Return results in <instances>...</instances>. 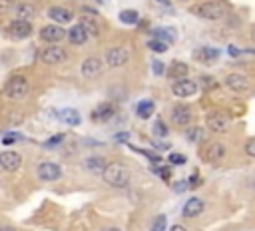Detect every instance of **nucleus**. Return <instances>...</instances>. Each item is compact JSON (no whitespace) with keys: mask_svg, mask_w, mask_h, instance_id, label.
Wrapping results in <instances>:
<instances>
[{"mask_svg":"<svg viewBox=\"0 0 255 231\" xmlns=\"http://www.w3.org/2000/svg\"><path fill=\"white\" fill-rule=\"evenodd\" d=\"M102 177H104V181L112 188H128V184H130L128 168L124 163H116V161L106 163V168L102 170Z\"/></svg>","mask_w":255,"mask_h":231,"instance_id":"nucleus-1","label":"nucleus"},{"mask_svg":"<svg viewBox=\"0 0 255 231\" xmlns=\"http://www.w3.org/2000/svg\"><path fill=\"white\" fill-rule=\"evenodd\" d=\"M192 12L201 20H210V22H215V20H222L227 8L224 2H217V0H203V2L195 4L192 8Z\"/></svg>","mask_w":255,"mask_h":231,"instance_id":"nucleus-2","label":"nucleus"},{"mask_svg":"<svg viewBox=\"0 0 255 231\" xmlns=\"http://www.w3.org/2000/svg\"><path fill=\"white\" fill-rule=\"evenodd\" d=\"M30 90V84H28V80L22 78V76H14L6 82V86H4V94L10 98V100H22V98L28 94Z\"/></svg>","mask_w":255,"mask_h":231,"instance_id":"nucleus-3","label":"nucleus"},{"mask_svg":"<svg viewBox=\"0 0 255 231\" xmlns=\"http://www.w3.org/2000/svg\"><path fill=\"white\" fill-rule=\"evenodd\" d=\"M104 62L108 68H122V66H126L130 62V52L128 48L124 46H112L106 50L104 54Z\"/></svg>","mask_w":255,"mask_h":231,"instance_id":"nucleus-4","label":"nucleus"},{"mask_svg":"<svg viewBox=\"0 0 255 231\" xmlns=\"http://www.w3.org/2000/svg\"><path fill=\"white\" fill-rule=\"evenodd\" d=\"M206 124L213 134H227L231 128V118L222 112H211L206 116Z\"/></svg>","mask_w":255,"mask_h":231,"instance_id":"nucleus-5","label":"nucleus"},{"mask_svg":"<svg viewBox=\"0 0 255 231\" xmlns=\"http://www.w3.org/2000/svg\"><path fill=\"white\" fill-rule=\"evenodd\" d=\"M40 60L48 66H56V64H62L68 60V52L58 44H50L48 48L40 50Z\"/></svg>","mask_w":255,"mask_h":231,"instance_id":"nucleus-6","label":"nucleus"},{"mask_svg":"<svg viewBox=\"0 0 255 231\" xmlns=\"http://www.w3.org/2000/svg\"><path fill=\"white\" fill-rule=\"evenodd\" d=\"M32 22L30 20H20V18H16V20H12L8 26H6V32L12 36V38H16V40H24V38H28V36H32Z\"/></svg>","mask_w":255,"mask_h":231,"instance_id":"nucleus-7","label":"nucleus"},{"mask_svg":"<svg viewBox=\"0 0 255 231\" xmlns=\"http://www.w3.org/2000/svg\"><path fill=\"white\" fill-rule=\"evenodd\" d=\"M195 92H197V82L190 78L174 80V84H172V94L178 98H192Z\"/></svg>","mask_w":255,"mask_h":231,"instance_id":"nucleus-8","label":"nucleus"},{"mask_svg":"<svg viewBox=\"0 0 255 231\" xmlns=\"http://www.w3.org/2000/svg\"><path fill=\"white\" fill-rule=\"evenodd\" d=\"M80 72H82L84 78L94 80V78L102 76V72H104V62H102L100 58H96V56L86 58L82 62V66H80Z\"/></svg>","mask_w":255,"mask_h":231,"instance_id":"nucleus-9","label":"nucleus"},{"mask_svg":"<svg viewBox=\"0 0 255 231\" xmlns=\"http://www.w3.org/2000/svg\"><path fill=\"white\" fill-rule=\"evenodd\" d=\"M40 40L42 42H48V44H58L60 40H64L66 38V32H64V28L62 26H58V24H46V26H42L40 28Z\"/></svg>","mask_w":255,"mask_h":231,"instance_id":"nucleus-10","label":"nucleus"},{"mask_svg":"<svg viewBox=\"0 0 255 231\" xmlns=\"http://www.w3.org/2000/svg\"><path fill=\"white\" fill-rule=\"evenodd\" d=\"M36 173L42 181H56L62 177V168L56 161H42L36 170Z\"/></svg>","mask_w":255,"mask_h":231,"instance_id":"nucleus-11","label":"nucleus"},{"mask_svg":"<svg viewBox=\"0 0 255 231\" xmlns=\"http://www.w3.org/2000/svg\"><path fill=\"white\" fill-rule=\"evenodd\" d=\"M20 166H22V156L18 152H12V150L0 152V168L4 172H16Z\"/></svg>","mask_w":255,"mask_h":231,"instance_id":"nucleus-12","label":"nucleus"},{"mask_svg":"<svg viewBox=\"0 0 255 231\" xmlns=\"http://www.w3.org/2000/svg\"><path fill=\"white\" fill-rule=\"evenodd\" d=\"M192 118H194V114H192V108H190V106L176 104V106L172 108V120H174L176 126L185 128L188 124H192Z\"/></svg>","mask_w":255,"mask_h":231,"instance_id":"nucleus-13","label":"nucleus"},{"mask_svg":"<svg viewBox=\"0 0 255 231\" xmlns=\"http://www.w3.org/2000/svg\"><path fill=\"white\" fill-rule=\"evenodd\" d=\"M203 211H206V203H203V200H199V197H190V200L183 203L181 216L185 219H194V217L201 216Z\"/></svg>","mask_w":255,"mask_h":231,"instance_id":"nucleus-14","label":"nucleus"},{"mask_svg":"<svg viewBox=\"0 0 255 231\" xmlns=\"http://www.w3.org/2000/svg\"><path fill=\"white\" fill-rule=\"evenodd\" d=\"M225 86L233 92H245L249 90V78L245 74H240V72H233L225 78Z\"/></svg>","mask_w":255,"mask_h":231,"instance_id":"nucleus-15","label":"nucleus"},{"mask_svg":"<svg viewBox=\"0 0 255 231\" xmlns=\"http://www.w3.org/2000/svg\"><path fill=\"white\" fill-rule=\"evenodd\" d=\"M48 18L58 24H68L74 20V12L64 6H52V8H48Z\"/></svg>","mask_w":255,"mask_h":231,"instance_id":"nucleus-16","label":"nucleus"},{"mask_svg":"<svg viewBox=\"0 0 255 231\" xmlns=\"http://www.w3.org/2000/svg\"><path fill=\"white\" fill-rule=\"evenodd\" d=\"M114 114H116V106L110 102H104L92 112V122H110L114 118Z\"/></svg>","mask_w":255,"mask_h":231,"instance_id":"nucleus-17","label":"nucleus"},{"mask_svg":"<svg viewBox=\"0 0 255 231\" xmlns=\"http://www.w3.org/2000/svg\"><path fill=\"white\" fill-rule=\"evenodd\" d=\"M66 38H68V42L74 44V46H82V44L88 42L90 36L86 34V30L82 28V24H74L70 30L66 32Z\"/></svg>","mask_w":255,"mask_h":231,"instance_id":"nucleus-18","label":"nucleus"},{"mask_svg":"<svg viewBox=\"0 0 255 231\" xmlns=\"http://www.w3.org/2000/svg\"><path fill=\"white\" fill-rule=\"evenodd\" d=\"M225 154H227L225 145L219 144V142H213V144L208 145V150H206V154H203V156H206V159L211 161V163H219L225 158Z\"/></svg>","mask_w":255,"mask_h":231,"instance_id":"nucleus-19","label":"nucleus"},{"mask_svg":"<svg viewBox=\"0 0 255 231\" xmlns=\"http://www.w3.org/2000/svg\"><path fill=\"white\" fill-rule=\"evenodd\" d=\"M217 58H219V50H215V48H199V50H195V60L203 64H211Z\"/></svg>","mask_w":255,"mask_h":231,"instance_id":"nucleus-20","label":"nucleus"},{"mask_svg":"<svg viewBox=\"0 0 255 231\" xmlns=\"http://www.w3.org/2000/svg\"><path fill=\"white\" fill-rule=\"evenodd\" d=\"M60 120L68 126H80L82 118H80V112L78 110H72V108H66L60 112Z\"/></svg>","mask_w":255,"mask_h":231,"instance_id":"nucleus-21","label":"nucleus"},{"mask_svg":"<svg viewBox=\"0 0 255 231\" xmlns=\"http://www.w3.org/2000/svg\"><path fill=\"white\" fill-rule=\"evenodd\" d=\"M154 110H156V106L151 100H142L138 106H135V114H138V118H142V120L151 118V116H154Z\"/></svg>","mask_w":255,"mask_h":231,"instance_id":"nucleus-22","label":"nucleus"},{"mask_svg":"<svg viewBox=\"0 0 255 231\" xmlns=\"http://www.w3.org/2000/svg\"><path fill=\"white\" fill-rule=\"evenodd\" d=\"M151 36H154L156 40H162V42L169 44V42L176 40V30L174 28H156V30H151Z\"/></svg>","mask_w":255,"mask_h":231,"instance_id":"nucleus-23","label":"nucleus"},{"mask_svg":"<svg viewBox=\"0 0 255 231\" xmlns=\"http://www.w3.org/2000/svg\"><path fill=\"white\" fill-rule=\"evenodd\" d=\"M106 159L104 158H100V156H92L88 159H84V168H86L88 172H102L106 168Z\"/></svg>","mask_w":255,"mask_h":231,"instance_id":"nucleus-24","label":"nucleus"},{"mask_svg":"<svg viewBox=\"0 0 255 231\" xmlns=\"http://www.w3.org/2000/svg\"><path fill=\"white\" fill-rule=\"evenodd\" d=\"M16 14H18V18H20V20H32V16L36 14V10H34L32 4L22 2V4L16 6Z\"/></svg>","mask_w":255,"mask_h":231,"instance_id":"nucleus-25","label":"nucleus"},{"mask_svg":"<svg viewBox=\"0 0 255 231\" xmlns=\"http://www.w3.org/2000/svg\"><path fill=\"white\" fill-rule=\"evenodd\" d=\"M188 64H183V62H174L172 64V70H169V76H172L174 80H180V78H185L188 76Z\"/></svg>","mask_w":255,"mask_h":231,"instance_id":"nucleus-26","label":"nucleus"},{"mask_svg":"<svg viewBox=\"0 0 255 231\" xmlns=\"http://www.w3.org/2000/svg\"><path fill=\"white\" fill-rule=\"evenodd\" d=\"M118 18H120V22L122 24H138V20H140V14L135 12V10H122L120 14H118Z\"/></svg>","mask_w":255,"mask_h":231,"instance_id":"nucleus-27","label":"nucleus"},{"mask_svg":"<svg viewBox=\"0 0 255 231\" xmlns=\"http://www.w3.org/2000/svg\"><path fill=\"white\" fill-rule=\"evenodd\" d=\"M80 24H82V28H84V30H86V34H88L90 38H92V36L96 38V36L100 34V28H98V22H96L94 18H82V22H80Z\"/></svg>","mask_w":255,"mask_h":231,"instance_id":"nucleus-28","label":"nucleus"},{"mask_svg":"<svg viewBox=\"0 0 255 231\" xmlns=\"http://www.w3.org/2000/svg\"><path fill=\"white\" fill-rule=\"evenodd\" d=\"M167 46H169V44H165V42H162V40H156V38H151V40L148 42V48H150V50L160 52V54H164V52L167 50Z\"/></svg>","mask_w":255,"mask_h":231,"instance_id":"nucleus-29","label":"nucleus"},{"mask_svg":"<svg viewBox=\"0 0 255 231\" xmlns=\"http://www.w3.org/2000/svg\"><path fill=\"white\" fill-rule=\"evenodd\" d=\"M165 225H167V217L165 216H158L151 223V229L150 231H165Z\"/></svg>","mask_w":255,"mask_h":231,"instance_id":"nucleus-30","label":"nucleus"},{"mask_svg":"<svg viewBox=\"0 0 255 231\" xmlns=\"http://www.w3.org/2000/svg\"><path fill=\"white\" fill-rule=\"evenodd\" d=\"M62 142H64V134H58V136H52L50 140H46L44 142V147H46V150H54V147L60 145Z\"/></svg>","mask_w":255,"mask_h":231,"instance_id":"nucleus-31","label":"nucleus"},{"mask_svg":"<svg viewBox=\"0 0 255 231\" xmlns=\"http://www.w3.org/2000/svg\"><path fill=\"white\" fill-rule=\"evenodd\" d=\"M154 134L160 136V138H165V136H167V126L164 124V120H158V122L154 124Z\"/></svg>","mask_w":255,"mask_h":231,"instance_id":"nucleus-32","label":"nucleus"},{"mask_svg":"<svg viewBox=\"0 0 255 231\" xmlns=\"http://www.w3.org/2000/svg\"><path fill=\"white\" fill-rule=\"evenodd\" d=\"M201 136H203L201 128H192V130H188V134H185V138H188L190 142H199Z\"/></svg>","mask_w":255,"mask_h":231,"instance_id":"nucleus-33","label":"nucleus"},{"mask_svg":"<svg viewBox=\"0 0 255 231\" xmlns=\"http://www.w3.org/2000/svg\"><path fill=\"white\" fill-rule=\"evenodd\" d=\"M169 163H174V166H183V163L185 161H188V159H185V156H181V154H169Z\"/></svg>","mask_w":255,"mask_h":231,"instance_id":"nucleus-34","label":"nucleus"},{"mask_svg":"<svg viewBox=\"0 0 255 231\" xmlns=\"http://www.w3.org/2000/svg\"><path fill=\"white\" fill-rule=\"evenodd\" d=\"M245 154L249 156V158H255V138H249L247 142H245Z\"/></svg>","mask_w":255,"mask_h":231,"instance_id":"nucleus-35","label":"nucleus"},{"mask_svg":"<svg viewBox=\"0 0 255 231\" xmlns=\"http://www.w3.org/2000/svg\"><path fill=\"white\" fill-rule=\"evenodd\" d=\"M199 186H201V177H199V173H194V175H190L188 188H190V189H195V188H199Z\"/></svg>","mask_w":255,"mask_h":231,"instance_id":"nucleus-36","label":"nucleus"},{"mask_svg":"<svg viewBox=\"0 0 255 231\" xmlns=\"http://www.w3.org/2000/svg\"><path fill=\"white\" fill-rule=\"evenodd\" d=\"M16 140H22V136H18V134H10V136H4V138H2V144H4V145H12Z\"/></svg>","mask_w":255,"mask_h":231,"instance_id":"nucleus-37","label":"nucleus"},{"mask_svg":"<svg viewBox=\"0 0 255 231\" xmlns=\"http://www.w3.org/2000/svg\"><path fill=\"white\" fill-rule=\"evenodd\" d=\"M10 8H12V2H10V0H0V14H6Z\"/></svg>","mask_w":255,"mask_h":231,"instance_id":"nucleus-38","label":"nucleus"},{"mask_svg":"<svg viewBox=\"0 0 255 231\" xmlns=\"http://www.w3.org/2000/svg\"><path fill=\"white\" fill-rule=\"evenodd\" d=\"M164 68H165V66H164V64H162V62H158V60H156V62H154V74H156V76H162V74H164V72H165V70H164Z\"/></svg>","mask_w":255,"mask_h":231,"instance_id":"nucleus-39","label":"nucleus"},{"mask_svg":"<svg viewBox=\"0 0 255 231\" xmlns=\"http://www.w3.org/2000/svg\"><path fill=\"white\" fill-rule=\"evenodd\" d=\"M116 140L118 142H128L130 140V131H120V134H116Z\"/></svg>","mask_w":255,"mask_h":231,"instance_id":"nucleus-40","label":"nucleus"},{"mask_svg":"<svg viewBox=\"0 0 255 231\" xmlns=\"http://www.w3.org/2000/svg\"><path fill=\"white\" fill-rule=\"evenodd\" d=\"M158 173H160L164 179H169V175H172V173H169V168H160Z\"/></svg>","mask_w":255,"mask_h":231,"instance_id":"nucleus-41","label":"nucleus"},{"mask_svg":"<svg viewBox=\"0 0 255 231\" xmlns=\"http://www.w3.org/2000/svg\"><path fill=\"white\" fill-rule=\"evenodd\" d=\"M227 50H229V56H233V58H237V56H240V50H237L235 46H229Z\"/></svg>","mask_w":255,"mask_h":231,"instance_id":"nucleus-42","label":"nucleus"},{"mask_svg":"<svg viewBox=\"0 0 255 231\" xmlns=\"http://www.w3.org/2000/svg\"><path fill=\"white\" fill-rule=\"evenodd\" d=\"M169 231H188V229H185L183 225H180V223H176V225L169 227Z\"/></svg>","mask_w":255,"mask_h":231,"instance_id":"nucleus-43","label":"nucleus"},{"mask_svg":"<svg viewBox=\"0 0 255 231\" xmlns=\"http://www.w3.org/2000/svg\"><path fill=\"white\" fill-rule=\"evenodd\" d=\"M185 188H188V184H185V181H180V184H176V191H183Z\"/></svg>","mask_w":255,"mask_h":231,"instance_id":"nucleus-44","label":"nucleus"},{"mask_svg":"<svg viewBox=\"0 0 255 231\" xmlns=\"http://www.w3.org/2000/svg\"><path fill=\"white\" fill-rule=\"evenodd\" d=\"M156 2H160V4L165 6V8H167V6H172V2H169V0H156Z\"/></svg>","mask_w":255,"mask_h":231,"instance_id":"nucleus-45","label":"nucleus"},{"mask_svg":"<svg viewBox=\"0 0 255 231\" xmlns=\"http://www.w3.org/2000/svg\"><path fill=\"white\" fill-rule=\"evenodd\" d=\"M104 231H122V229H118V227H108V229H104Z\"/></svg>","mask_w":255,"mask_h":231,"instance_id":"nucleus-46","label":"nucleus"},{"mask_svg":"<svg viewBox=\"0 0 255 231\" xmlns=\"http://www.w3.org/2000/svg\"><path fill=\"white\" fill-rule=\"evenodd\" d=\"M0 231H14L12 227H0Z\"/></svg>","mask_w":255,"mask_h":231,"instance_id":"nucleus-47","label":"nucleus"},{"mask_svg":"<svg viewBox=\"0 0 255 231\" xmlns=\"http://www.w3.org/2000/svg\"><path fill=\"white\" fill-rule=\"evenodd\" d=\"M0 112H2V106H0Z\"/></svg>","mask_w":255,"mask_h":231,"instance_id":"nucleus-48","label":"nucleus"},{"mask_svg":"<svg viewBox=\"0 0 255 231\" xmlns=\"http://www.w3.org/2000/svg\"><path fill=\"white\" fill-rule=\"evenodd\" d=\"M183 2H188V0H183Z\"/></svg>","mask_w":255,"mask_h":231,"instance_id":"nucleus-49","label":"nucleus"}]
</instances>
